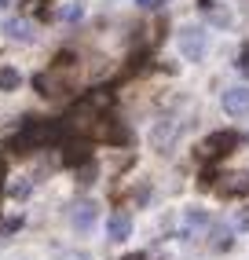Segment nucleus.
Returning <instances> with one entry per match:
<instances>
[{
  "label": "nucleus",
  "instance_id": "2",
  "mask_svg": "<svg viewBox=\"0 0 249 260\" xmlns=\"http://www.w3.org/2000/svg\"><path fill=\"white\" fill-rule=\"evenodd\" d=\"M176 41H180V55H183L187 62H198V59L205 55V41H209V33H205L202 26H183Z\"/></svg>",
  "mask_w": 249,
  "mask_h": 260
},
{
  "label": "nucleus",
  "instance_id": "5",
  "mask_svg": "<svg viewBox=\"0 0 249 260\" xmlns=\"http://www.w3.org/2000/svg\"><path fill=\"white\" fill-rule=\"evenodd\" d=\"M224 114L227 117H245L249 114V88H245V84L224 92Z\"/></svg>",
  "mask_w": 249,
  "mask_h": 260
},
{
  "label": "nucleus",
  "instance_id": "19",
  "mask_svg": "<svg viewBox=\"0 0 249 260\" xmlns=\"http://www.w3.org/2000/svg\"><path fill=\"white\" fill-rule=\"evenodd\" d=\"M4 4H8V0H0V8H4Z\"/></svg>",
  "mask_w": 249,
  "mask_h": 260
},
{
  "label": "nucleus",
  "instance_id": "4",
  "mask_svg": "<svg viewBox=\"0 0 249 260\" xmlns=\"http://www.w3.org/2000/svg\"><path fill=\"white\" fill-rule=\"evenodd\" d=\"M96 220H99V205H96V202H88V198L74 202V209H70V223H74L81 235L92 231V228H96Z\"/></svg>",
  "mask_w": 249,
  "mask_h": 260
},
{
  "label": "nucleus",
  "instance_id": "16",
  "mask_svg": "<svg viewBox=\"0 0 249 260\" xmlns=\"http://www.w3.org/2000/svg\"><path fill=\"white\" fill-rule=\"evenodd\" d=\"M136 4H139V8H158L162 0H136Z\"/></svg>",
  "mask_w": 249,
  "mask_h": 260
},
{
  "label": "nucleus",
  "instance_id": "14",
  "mask_svg": "<svg viewBox=\"0 0 249 260\" xmlns=\"http://www.w3.org/2000/svg\"><path fill=\"white\" fill-rule=\"evenodd\" d=\"M235 228L238 231H249V205H242V209L235 213Z\"/></svg>",
  "mask_w": 249,
  "mask_h": 260
},
{
  "label": "nucleus",
  "instance_id": "11",
  "mask_svg": "<svg viewBox=\"0 0 249 260\" xmlns=\"http://www.w3.org/2000/svg\"><path fill=\"white\" fill-rule=\"evenodd\" d=\"M19 70H11V66H0V92H11V88H19Z\"/></svg>",
  "mask_w": 249,
  "mask_h": 260
},
{
  "label": "nucleus",
  "instance_id": "3",
  "mask_svg": "<svg viewBox=\"0 0 249 260\" xmlns=\"http://www.w3.org/2000/svg\"><path fill=\"white\" fill-rule=\"evenodd\" d=\"M176 140H180V121H172V117L154 121V128H150V147L154 150H169Z\"/></svg>",
  "mask_w": 249,
  "mask_h": 260
},
{
  "label": "nucleus",
  "instance_id": "15",
  "mask_svg": "<svg viewBox=\"0 0 249 260\" xmlns=\"http://www.w3.org/2000/svg\"><path fill=\"white\" fill-rule=\"evenodd\" d=\"M59 260H88V253H63Z\"/></svg>",
  "mask_w": 249,
  "mask_h": 260
},
{
  "label": "nucleus",
  "instance_id": "10",
  "mask_svg": "<svg viewBox=\"0 0 249 260\" xmlns=\"http://www.w3.org/2000/svg\"><path fill=\"white\" fill-rule=\"evenodd\" d=\"M106 235H110L114 242L129 238V235H132V216H129V213H114L110 220H106Z\"/></svg>",
  "mask_w": 249,
  "mask_h": 260
},
{
  "label": "nucleus",
  "instance_id": "17",
  "mask_svg": "<svg viewBox=\"0 0 249 260\" xmlns=\"http://www.w3.org/2000/svg\"><path fill=\"white\" fill-rule=\"evenodd\" d=\"M238 66H242V70L249 74V51H245V55H242V62H238Z\"/></svg>",
  "mask_w": 249,
  "mask_h": 260
},
{
  "label": "nucleus",
  "instance_id": "7",
  "mask_svg": "<svg viewBox=\"0 0 249 260\" xmlns=\"http://www.w3.org/2000/svg\"><path fill=\"white\" fill-rule=\"evenodd\" d=\"M92 136H96V140H106V143H124V140H129V132H124L117 121H110V117L92 121Z\"/></svg>",
  "mask_w": 249,
  "mask_h": 260
},
{
  "label": "nucleus",
  "instance_id": "12",
  "mask_svg": "<svg viewBox=\"0 0 249 260\" xmlns=\"http://www.w3.org/2000/svg\"><path fill=\"white\" fill-rule=\"evenodd\" d=\"M231 183H224V194H235V190H249V176H227Z\"/></svg>",
  "mask_w": 249,
  "mask_h": 260
},
{
  "label": "nucleus",
  "instance_id": "9",
  "mask_svg": "<svg viewBox=\"0 0 249 260\" xmlns=\"http://www.w3.org/2000/svg\"><path fill=\"white\" fill-rule=\"evenodd\" d=\"M202 231H209V213L198 209V205H191L183 213V235H202Z\"/></svg>",
  "mask_w": 249,
  "mask_h": 260
},
{
  "label": "nucleus",
  "instance_id": "13",
  "mask_svg": "<svg viewBox=\"0 0 249 260\" xmlns=\"http://www.w3.org/2000/svg\"><path fill=\"white\" fill-rule=\"evenodd\" d=\"M212 246H216V249H227V246H231V228H212Z\"/></svg>",
  "mask_w": 249,
  "mask_h": 260
},
{
  "label": "nucleus",
  "instance_id": "6",
  "mask_svg": "<svg viewBox=\"0 0 249 260\" xmlns=\"http://www.w3.org/2000/svg\"><path fill=\"white\" fill-rule=\"evenodd\" d=\"M235 143H238L235 132H212L209 140L202 143V154H205V158H224L227 150H235Z\"/></svg>",
  "mask_w": 249,
  "mask_h": 260
},
{
  "label": "nucleus",
  "instance_id": "18",
  "mask_svg": "<svg viewBox=\"0 0 249 260\" xmlns=\"http://www.w3.org/2000/svg\"><path fill=\"white\" fill-rule=\"evenodd\" d=\"M124 260H147V256H139V253H132V256H124Z\"/></svg>",
  "mask_w": 249,
  "mask_h": 260
},
{
  "label": "nucleus",
  "instance_id": "8",
  "mask_svg": "<svg viewBox=\"0 0 249 260\" xmlns=\"http://www.w3.org/2000/svg\"><path fill=\"white\" fill-rule=\"evenodd\" d=\"M4 33H8L11 41H22V44L37 41V26L26 22V19H11V22H4Z\"/></svg>",
  "mask_w": 249,
  "mask_h": 260
},
{
  "label": "nucleus",
  "instance_id": "1",
  "mask_svg": "<svg viewBox=\"0 0 249 260\" xmlns=\"http://www.w3.org/2000/svg\"><path fill=\"white\" fill-rule=\"evenodd\" d=\"M63 132H66V125H59V121H26L22 132L11 140V150L15 154H26V150L48 147V143L63 140Z\"/></svg>",
  "mask_w": 249,
  "mask_h": 260
}]
</instances>
